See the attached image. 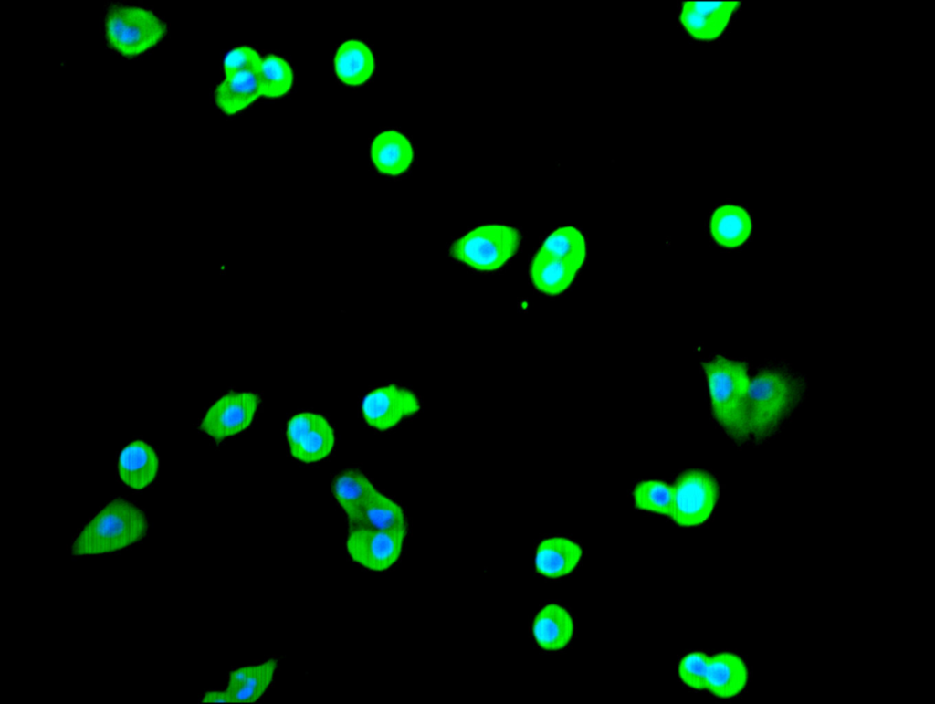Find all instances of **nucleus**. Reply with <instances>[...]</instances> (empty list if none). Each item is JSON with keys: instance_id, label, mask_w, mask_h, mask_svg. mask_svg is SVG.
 I'll list each match as a JSON object with an SVG mask.
<instances>
[{"instance_id": "obj_1", "label": "nucleus", "mask_w": 935, "mask_h": 704, "mask_svg": "<svg viewBox=\"0 0 935 704\" xmlns=\"http://www.w3.org/2000/svg\"><path fill=\"white\" fill-rule=\"evenodd\" d=\"M804 384L780 364H769L751 375L748 392L749 439L765 440L774 435L800 402Z\"/></svg>"}, {"instance_id": "obj_2", "label": "nucleus", "mask_w": 935, "mask_h": 704, "mask_svg": "<svg viewBox=\"0 0 935 704\" xmlns=\"http://www.w3.org/2000/svg\"><path fill=\"white\" fill-rule=\"evenodd\" d=\"M711 413L720 427L732 439L749 440L748 392L751 373L740 360L715 355L702 363Z\"/></svg>"}, {"instance_id": "obj_3", "label": "nucleus", "mask_w": 935, "mask_h": 704, "mask_svg": "<svg viewBox=\"0 0 935 704\" xmlns=\"http://www.w3.org/2000/svg\"><path fill=\"white\" fill-rule=\"evenodd\" d=\"M148 526L145 513L140 507L124 499H114L77 534L70 553L78 557L124 550L142 540Z\"/></svg>"}, {"instance_id": "obj_4", "label": "nucleus", "mask_w": 935, "mask_h": 704, "mask_svg": "<svg viewBox=\"0 0 935 704\" xmlns=\"http://www.w3.org/2000/svg\"><path fill=\"white\" fill-rule=\"evenodd\" d=\"M586 257L583 233L573 226L558 227L543 239L531 261V283L543 295H561L572 285Z\"/></svg>"}, {"instance_id": "obj_5", "label": "nucleus", "mask_w": 935, "mask_h": 704, "mask_svg": "<svg viewBox=\"0 0 935 704\" xmlns=\"http://www.w3.org/2000/svg\"><path fill=\"white\" fill-rule=\"evenodd\" d=\"M522 236L504 223L478 226L451 243L448 252L457 262L481 273L500 270L517 254Z\"/></svg>"}, {"instance_id": "obj_6", "label": "nucleus", "mask_w": 935, "mask_h": 704, "mask_svg": "<svg viewBox=\"0 0 935 704\" xmlns=\"http://www.w3.org/2000/svg\"><path fill=\"white\" fill-rule=\"evenodd\" d=\"M104 27L109 46L124 58L146 53L167 33L166 24L151 9L122 4L110 6Z\"/></svg>"}, {"instance_id": "obj_7", "label": "nucleus", "mask_w": 935, "mask_h": 704, "mask_svg": "<svg viewBox=\"0 0 935 704\" xmlns=\"http://www.w3.org/2000/svg\"><path fill=\"white\" fill-rule=\"evenodd\" d=\"M673 501L670 520L682 528L705 524L712 516L719 500L720 487L707 470L687 469L672 485Z\"/></svg>"}, {"instance_id": "obj_8", "label": "nucleus", "mask_w": 935, "mask_h": 704, "mask_svg": "<svg viewBox=\"0 0 935 704\" xmlns=\"http://www.w3.org/2000/svg\"><path fill=\"white\" fill-rule=\"evenodd\" d=\"M409 530L349 528L345 550L349 559L370 572H385L400 560Z\"/></svg>"}, {"instance_id": "obj_9", "label": "nucleus", "mask_w": 935, "mask_h": 704, "mask_svg": "<svg viewBox=\"0 0 935 704\" xmlns=\"http://www.w3.org/2000/svg\"><path fill=\"white\" fill-rule=\"evenodd\" d=\"M259 404L260 397L255 392L225 393L206 410L199 427L213 441L222 442L253 424Z\"/></svg>"}, {"instance_id": "obj_10", "label": "nucleus", "mask_w": 935, "mask_h": 704, "mask_svg": "<svg viewBox=\"0 0 935 704\" xmlns=\"http://www.w3.org/2000/svg\"><path fill=\"white\" fill-rule=\"evenodd\" d=\"M422 407L418 394L397 384H387L369 391L361 402L365 424L377 431H388L416 415Z\"/></svg>"}, {"instance_id": "obj_11", "label": "nucleus", "mask_w": 935, "mask_h": 704, "mask_svg": "<svg viewBox=\"0 0 935 704\" xmlns=\"http://www.w3.org/2000/svg\"><path fill=\"white\" fill-rule=\"evenodd\" d=\"M286 441L293 458L304 464H314L331 454L336 438L332 426L324 415L305 411L288 420Z\"/></svg>"}, {"instance_id": "obj_12", "label": "nucleus", "mask_w": 935, "mask_h": 704, "mask_svg": "<svg viewBox=\"0 0 935 704\" xmlns=\"http://www.w3.org/2000/svg\"><path fill=\"white\" fill-rule=\"evenodd\" d=\"M740 5L739 1H686L679 9L678 21L691 38L713 41L723 35Z\"/></svg>"}, {"instance_id": "obj_13", "label": "nucleus", "mask_w": 935, "mask_h": 704, "mask_svg": "<svg viewBox=\"0 0 935 704\" xmlns=\"http://www.w3.org/2000/svg\"><path fill=\"white\" fill-rule=\"evenodd\" d=\"M278 667L277 658L233 668L226 678V690L232 703L259 701L270 688Z\"/></svg>"}, {"instance_id": "obj_14", "label": "nucleus", "mask_w": 935, "mask_h": 704, "mask_svg": "<svg viewBox=\"0 0 935 704\" xmlns=\"http://www.w3.org/2000/svg\"><path fill=\"white\" fill-rule=\"evenodd\" d=\"M370 156L377 172L395 177L409 170L415 159V150L411 140L404 132L387 129L378 132L373 139Z\"/></svg>"}, {"instance_id": "obj_15", "label": "nucleus", "mask_w": 935, "mask_h": 704, "mask_svg": "<svg viewBox=\"0 0 935 704\" xmlns=\"http://www.w3.org/2000/svg\"><path fill=\"white\" fill-rule=\"evenodd\" d=\"M749 669L737 654L720 652L709 656L705 688L712 696L728 699L740 695L747 687Z\"/></svg>"}, {"instance_id": "obj_16", "label": "nucleus", "mask_w": 935, "mask_h": 704, "mask_svg": "<svg viewBox=\"0 0 935 704\" xmlns=\"http://www.w3.org/2000/svg\"><path fill=\"white\" fill-rule=\"evenodd\" d=\"M531 635L543 651L564 650L574 636V621L569 610L556 603L545 604L536 614Z\"/></svg>"}, {"instance_id": "obj_17", "label": "nucleus", "mask_w": 935, "mask_h": 704, "mask_svg": "<svg viewBox=\"0 0 935 704\" xmlns=\"http://www.w3.org/2000/svg\"><path fill=\"white\" fill-rule=\"evenodd\" d=\"M118 476L128 489L141 490L151 486L158 473L156 449L144 440H134L125 446L118 457Z\"/></svg>"}, {"instance_id": "obj_18", "label": "nucleus", "mask_w": 935, "mask_h": 704, "mask_svg": "<svg viewBox=\"0 0 935 704\" xmlns=\"http://www.w3.org/2000/svg\"><path fill=\"white\" fill-rule=\"evenodd\" d=\"M583 554L582 546L571 538L547 537L536 547L535 568L537 573L546 579H560L577 568Z\"/></svg>"}, {"instance_id": "obj_19", "label": "nucleus", "mask_w": 935, "mask_h": 704, "mask_svg": "<svg viewBox=\"0 0 935 704\" xmlns=\"http://www.w3.org/2000/svg\"><path fill=\"white\" fill-rule=\"evenodd\" d=\"M375 68L373 52L362 40H345L334 53V74L340 82L349 87H359L367 83L374 74Z\"/></svg>"}, {"instance_id": "obj_20", "label": "nucleus", "mask_w": 935, "mask_h": 704, "mask_svg": "<svg viewBox=\"0 0 935 704\" xmlns=\"http://www.w3.org/2000/svg\"><path fill=\"white\" fill-rule=\"evenodd\" d=\"M709 229L713 241L723 248H737L750 238L752 230V217L742 205L723 204L717 206L709 220Z\"/></svg>"}, {"instance_id": "obj_21", "label": "nucleus", "mask_w": 935, "mask_h": 704, "mask_svg": "<svg viewBox=\"0 0 935 704\" xmlns=\"http://www.w3.org/2000/svg\"><path fill=\"white\" fill-rule=\"evenodd\" d=\"M261 97L257 72L244 70L224 79L214 90V101L226 115H235L252 105Z\"/></svg>"}, {"instance_id": "obj_22", "label": "nucleus", "mask_w": 935, "mask_h": 704, "mask_svg": "<svg viewBox=\"0 0 935 704\" xmlns=\"http://www.w3.org/2000/svg\"><path fill=\"white\" fill-rule=\"evenodd\" d=\"M332 494L350 525L364 503L378 489L360 468H348L333 478Z\"/></svg>"}, {"instance_id": "obj_23", "label": "nucleus", "mask_w": 935, "mask_h": 704, "mask_svg": "<svg viewBox=\"0 0 935 704\" xmlns=\"http://www.w3.org/2000/svg\"><path fill=\"white\" fill-rule=\"evenodd\" d=\"M381 531L409 530L403 507L395 499L377 489L364 503L349 528Z\"/></svg>"}, {"instance_id": "obj_24", "label": "nucleus", "mask_w": 935, "mask_h": 704, "mask_svg": "<svg viewBox=\"0 0 935 704\" xmlns=\"http://www.w3.org/2000/svg\"><path fill=\"white\" fill-rule=\"evenodd\" d=\"M261 97L278 99L287 95L294 83L291 64L284 57L270 53L262 58L258 73Z\"/></svg>"}, {"instance_id": "obj_25", "label": "nucleus", "mask_w": 935, "mask_h": 704, "mask_svg": "<svg viewBox=\"0 0 935 704\" xmlns=\"http://www.w3.org/2000/svg\"><path fill=\"white\" fill-rule=\"evenodd\" d=\"M635 507L643 511L669 517L672 509V486L663 480L643 479L632 490Z\"/></svg>"}, {"instance_id": "obj_26", "label": "nucleus", "mask_w": 935, "mask_h": 704, "mask_svg": "<svg viewBox=\"0 0 935 704\" xmlns=\"http://www.w3.org/2000/svg\"><path fill=\"white\" fill-rule=\"evenodd\" d=\"M709 656L703 651H693L681 657L678 667L680 681L693 690H703Z\"/></svg>"}, {"instance_id": "obj_27", "label": "nucleus", "mask_w": 935, "mask_h": 704, "mask_svg": "<svg viewBox=\"0 0 935 704\" xmlns=\"http://www.w3.org/2000/svg\"><path fill=\"white\" fill-rule=\"evenodd\" d=\"M262 58L258 51L251 46L241 45L229 50L224 57L222 69L224 76L250 70L259 73Z\"/></svg>"}, {"instance_id": "obj_28", "label": "nucleus", "mask_w": 935, "mask_h": 704, "mask_svg": "<svg viewBox=\"0 0 935 704\" xmlns=\"http://www.w3.org/2000/svg\"><path fill=\"white\" fill-rule=\"evenodd\" d=\"M200 703H232L226 688L206 690L200 699Z\"/></svg>"}]
</instances>
